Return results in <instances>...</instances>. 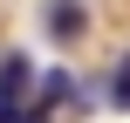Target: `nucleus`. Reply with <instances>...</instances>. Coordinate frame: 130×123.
Segmentation results:
<instances>
[{
	"instance_id": "7ed1b4c3",
	"label": "nucleus",
	"mask_w": 130,
	"mask_h": 123,
	"mask_svg": "<svg viewBox=\"0 0 130 123\" xmlns=\"http://www.w3.org/2000/svg\"><path fill=\"white\" fill-rule=\"evenodd\" d=\"M110 103H117V110H130V62L117 68V89H110Z\"/></svg>"
},
{
	"instance_id": "20e7f679",
	"label": "nucleus",
	"mask_w": 130,
	"mask_h": 123,
	"mask_svg": "<svg viewBox=\"0 0 130 123\" xmlns=\"http://www.w3.org/2000/svg\"><path fill=\"white\" fill-rule=\"evenodd\" d=\"M0 123H27V103H7L0 96Z\"/></svg>"
},
{
	"instance_id": "f03ea898",
	"label": "nucleus",
	"mask_w": 130,
	"mask_h": 123,
	"mask_svg": "<svg viewBox=\"0 0 130 123\" xmlns=\"http://www.w3.org/2000/svg\"><path fill=\"white\" fill-rule=\"evenodd\" d=\"M27 82H34V62L27 55H7L0 62V96L7 103H27Z\"/></svg>"
},
{
	"instance_id": "f257e3e1",
	"label": "nucleus",
	"mask_w": 130,
	"mask_h": 123,
	"mask_svg": "<svg viewBox=\"0 0 130 123\" xmlns=\"http://www.w3.org/2000/svg\"><path fill=\"white\" fill-rule=\"evenodd\" d=\"M82 27H89V14H82L75 0H48V34H55V41H75Z\"/></svg>"
}]
</instances>
